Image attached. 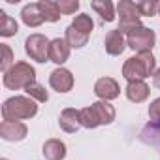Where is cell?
Wrapping results in <instances>:
<instances>
[{"label": "cell", "instance_id": "27", "mask_svg": "<svg viewBox=\"0 0 160 160\" xmlns=\"http://www.w3.org/2000/svg\"><path fill=\"white\" fill-rule=\"evenodd\" d=\"M152 85H154L156 89H160V68H156V72H154V75H152Z\"/></svg>", "mask_w": 160, "mask_h": 160}, {"label": "cell", "instance_id": "1", "mask_svg": "<svg viewBox=\"0 0 160 160\" xmlns=\"http://www.w3.org/2000/svg\"><path fill=\"white\" fill-rule=\"evenodd\" d=\"M156 72V58L152 53H139L124 60L122 64V77L126 81H145L147 77L154 75Z\"/></svg>", "mask_w": 160, "mask_h": 160}, {"label": "cell", "instance_id": "16", "mask_svg": "<svg viewBox=\"0 0 160 160\" xmlns=\"http://www.w3.org/2000/svg\"><path fill=\"white\" fill-rule=\"evenodd\" d=\"M91 108H92V111H94V115H96V119H98L100 126H102V124H111V122L115 121L117 111H115V108H113L109 102L98 100V102H92V104H91Z\"/></svg>", "mask_w": 160, "mask_h": 160}, {"label": "cell", "instance_id": "4", "mask_svg": "<svg viewBox=\"0 0 160 160\" xmlns=\"http://www.w3.org/2000/svg\"><path fill=\"white\" fill-rule=\"evenodd\" d=\"M117 13H119V30L122 34H130L132 30L143 27L141 25V15L136 8V2L121 0L117 4Z\"/></svg>", "mask_w": 160, "mask_h": 160}, {"label": "cell", "instance_id": "17", "mask_svg": "<svg viewBox=\"0 0 160 160\" xmlns=\"http://www.w3.org/2000/svg\"><path fill=\"white\" fill-rule=\"evenodd\" d=\"M91 6L100 15L102 21H106V23L115 21V6H113V2H109V0H92Z\"/></svg>", "mask_w": 160, "mask_h": 160}, {"label": "cell", "instance_id": "6", "mask_svg": "<svg viewBox=\"0 0 160 160\" xmlns=\"http://www.w3.org/2000/svg\"><path fill=\"white\" fill-rule=\"evenodd\" d=\"M49 43H51V40H47V36L38 34V32L30 34L25 40V53L32 60H36L40 64H45L49 60Z\"/></svg>", "mask_w": 160, "mask_h": 160}, {"label": "cell", "instance_id": "22", "mask_svg": "<svg viewBox=\"0 0 160 160\" xmlns=\"http://www.w3.org/2000/svg\"><path fill=\"white\" fill-rule=\"evenodd\" d=\"M25 92H27V96H30L34 102H40V104H43V102H47V100H49V92H47V91H45V87H43V85H40L38 81L30 83V85L25 89Z\"/></svg>", "mask_w": 160, "mask_h": 160}, {"label": "cell", "instance_id": "29", "mask_svg": "<svg viewBox=\"0 0 160 160\" xmlns=\"http://www.w3.org/2000/svg\"><path fill=\"white\" fill-rule=\"evenodd\" d=\"M158 15H160V8H158Z\"/></svg>", "mask_w": 160, "mask_h": 160}, {"label": "cell", "instance_id": "18", "mask_svg": "<svg viewBox=\"0 0 160 160\" xmlns=\"http://www.w3.org/2000/svg\"><path fill=\"white\" fill-rule=\"evenodd\" d=\"M64 40L68 42V45H70L72 49H81V47H85V45L89 43V36L83 34V32H79V30L73 28L72 25L66 27V30H64Z\"/></svg>", "mask_w": 160, "mask_h": 160}, {"label": "cell", "instance_id": "10", "mask_svg": "<svg viewBox=\"0 0 160 160\" xmlns=\"http://www.w3.org/2000/svg\"><path fill=\"white\" fill-rule=\"evenodd\" d=\"M126 47H128V45H126V38H124V34H122L119 28H117V30H109V32L106 34L104 49H106L108 55L119 57V55H122V51H124Z\"/></svg>", "mask_w": 160, "mask_h": 160}, {"label": "cell", "instance_id": "19", "mask_svg": "<svg viewBox=\"0 0 160 160\" xmlns=\"http://www.w3.org/2000/svg\"><path fill=\"white\" fill-rule=\"evenodd\" d=\"M19 32V25L13 17H10L4 10H0V36L2 38H12Z\"/></svg>", "mask_w": 160, "mask_h": 160}, {"label": "cell", "instance_id": "7", "mask_svg": "<svg viewBox=\"0 0 160 160\" xmlns=\"http://www.w3.org/2000/svg\"><path fill=\"white\" fill-rule=\"evenodd\" d=\"M73 83H75V79L72 75V72L64 66H58L55 68L51 73H49V85L53 91L64 94V92H70L73 89Z\"/></svg>", "mask_w": 160, "mask_h": 160}, {"label": "cell", "instance_id": "23", "mask_svg": "<svg viewBox=\"0 0 160 160\" xmlns=\"http://www.w3.org/2000/svg\"><path fill=\"white\" fill-rule=\"evenodd\" d=\"M79 117H81V126H83V128L94 130V128L100 126V122H98V119H96V115H94V111H92L91 106H89V108H83V109H79Z\"/></svg>", "mask_w": 160, "mask_h": 160}, {"label": "cell", "instance_id": "3", "mask_svg": "<svg viewBox=\"0 0 160 160\" xmlns=\"http://www.w3.org/2000/svg\"><path fill=\"white\" fill-rule=\"evenodd\" d=\"M4 87L10 91H19V89H27L30 83L36 81V70L30 62L19 60L15 62L2 77Z\"/></svg>", "mask_w": 160, "mask_h": 160}, {"label": "cell", "instance_id": "15", "mask_svg": "<svg viewBox=\"0 0 160 160\" xmlns=\"http://www.w3.org/2000/svg\"><path fill=\"white\" fill-rule=\"evenodd\" d=\"M66 143L57 139V138H51L43 143L42 147V154L45 156V160H64L66 158Z\"/></svg>", "mask_w": 160, "mask_h": 160}, {"label": "cell", "instance_id": "21", "mask_svg": "<svg viewBox=\"0 0 160 160\" xmlns=\"http://www.w3.org/2000/svg\"><path fill=\"white\" fill-rule=\"evenodd\" d=\"M70 25H72L73 28H77L79 32L87 34V36H91V32H92V28H94V21H92V17L87 15V13H79V15H75L73 21H72Z\"/></svg>", "mask_w": 160, "mask_h": 160}, {"label": "cell", "instance_id": "9", "mask_svg": "<svg viewBox=\"0 0 160 160\" xmlns=\"http://www.w3.org/2000/svg\"><path fill=\"white\" fill-rule=\"evenodd\" d=\"M28 134V128L25 122L17 121V122H10V121H2L0 122V138L4 141H23Z\"/></svg>", "mask_w": 160, "mask_h": 160}, {"label": "cell", "instance_id": "12", "mask_svg": "<svg viewBox=\"0 0 160 160\" xmlns=\"http://www.w3.org/2000/svg\"><path fill=\"white\" fill-rule=\"evenodd\" d=\"M70 51H72V47L68 45V42L64 38H55L49 43V60L62 66L70 58Z\"/></svg>", "mask_w": 160, "mask_h": 160}, {"label": "cell", "instance_id": "24", "mask_svg": "<svg viewBox=\"0 0 160 160\" xmlns=\"http://www.w3.org/2000/svg\"><path fill=\"white\" fill-rule=\"evenodd\" d=\"M136 8H138L141 17H152V15L158 13L160 4L156 0H141V2H136Z\"/></svg>", "mask_w": 160, "mask_h": 160}, {"label": "cell", "instance_id": "11", "mask_svg": "<svg viewBox=\"0 0 160 160\" xmlns=\"http://www.w3.org/2000/svg\"><path fill=\"white\" fill-rule=\"evenodd\" d=\"M58 126L60 130H64L66 134H75L81 128V117H79V109L73 108H66L62 109L60 117H58Z\"/></svg>", "mask_w": 160, "mask_h": 160}, {"label": "cell", "instance_id": "2", "mask_svg": "<svg viewBox=\"0 0 160 160\" xmlns=\"http://www.w3.org/2000/svg\"><path fill=\"white\" fill-rule=\"evenodd\" d=\"M38 115V102L30 96H12L2 104V119L10 122L28 121Z\"/></svg>", "mask_w": 160, "mask_h": 160}, {"label": "cell", "instance_id": "26", "mask_svg": "<svg viewBox=\"0 0 160 160\" xmlns=\"http://www.w3.org/2000/svg\"><path fill=\"white\" fill-rule=\"evenodd\" d=\"M58 8L62 15H73L79 10V2L77 0H58Z\"/></svg>", "mask_w": 160, "mask_h": 160}, {"label": "cell", "instance_id": "8", "mask_svg": "<svg viewBox=\"0 0 160 160\" xmlns=\"http://www.w3.org/2000/svg\"><path fill=\"white\" fill-rule=\"evenodd\" d=\"M94 94L100 100H104V102H111V100L121 96V87H119V83L113 77L106 75V77H100L94 83Z\"/></svg>", "mask_w": 160, "mask_h": 160}, {"label": "cell", "instance_id": "13", "mask_svg": "<svg viewBox=\"0 0 160 160\" xmlns=\"http://www.w3.org/2000/svg\"><path fill=\"white\" fill-rule=\"evenodd\" d=\"M21 21H23L28 28H38V27L45 21L40 4L34 2V4H27V6H23V10H21Z\"/></svg>", "mask_w": 160, "mask_h": 160}, {"label": "cell", "instance_id": "5", "mask_svg": "<svg viewBox=\"0 0 160 160\" xmlns=\"http://www.w3.org/2000/svg\"><path fill=\"white\" fill-rule=\"evenodd\" d=\"M154 42H156V36L147 27H139V28L132 30L130 34H126V45L132 51H136L138 55L139 53H152Z\"/></svg>", "mask_w": 160, "mask_h": 160}, {"label": "cell", "instance_id": "20", "mask_svg": "<svg viewBox=\"0 0 160 160\" xmlns=\"http://www.w3.org/2000/svg\"><path fill=\"white\" fill-rule=\"evenodd\" d=\"M40 8H42V13L45 17L47 23H57L62 13H60V8H58V2H53V0H40Z\"/></svg>", "mask_w": 160, "mask_h": 160}, {"label": "cell", "instance_id": "14", "mask_svg": "<svg viewBox=\"0 0 160 160\" xmlns=\"http://www.w3.org/2000/svg\"><path fill=\"white\" fill-rule=\"evenodd\" d=\"M124 94L132 104H141V102H145L149 98L151 89H149V85L145 81H130V83H126Z\"/></svg>", "mask_w": 160, "mask_h": 160}, {"label": "cell", "instance_id": "28", "mask_svg": "<svg viewBox=\"0 0 160 160\" xmlns=\"http://www.w3.org/2000/svg\"><path fill=\"white\" fill-rule=\"evenodd\" d=\"M0 160H10V158H0Z\"/></svg>", "mask_w": 160, "mask_h": 160}, {"label": "cell", "instance_id": "25", "mask_svg": "<svg viewBox=\"0 0 160 160\" xmlns=\"http://www.w3.org/2000/svg\"><path fill=\"white\" fill-rule=\"evenodd\" d=\"M0 51H2V62H0V70H2L4 73L15 64L13 62V51L8 43H0Z\"/></svg>", "mask_w": 160, "mask_h": 160}]
</instances>
